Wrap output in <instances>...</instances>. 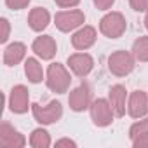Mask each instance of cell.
Returning <instances> with one entry per match:
<instances>
[{"label":"cell","instance_id":"cell-11","mask_svg":"<svg viewBox=\"0 0 148 148\" xmlns=\"http://www.w3.org/2000/svg\"><path fill=\"white\" fill-rule=\"evenodd\" d=\"M94 42H96V30H94L92 26H84V28H80L75 35L71 37L73 47L79 49V51L89 49Z\"/></svg>","mask_w":148,"mask_h":148},{"label":"cell","instance_id":"cell-21","mask_svg":"<svg viewBox=\"0 0 148 148\" xmlns=\"http://www.w3.org/2000/svg\"><path fill=\"white\" fill-rule=\"evenodd\" d=\"M5 4L14 9V11H19V9H25L28 4H30V0H5Z\"/></svg>","mask_w":148,"mask_h":148},{"label":"cell","instance_id":"cell-22","mask_svg":"<svg viewBox=\"0 0 148 148\" xmlns=\"http://www.w3.org/2000/svg\"><path fill=\"white\" fill-rule=\"evenodd\" d=\"M129 2H131V7L138 12L148 11V0H129Z\"/></svg>","mask_w":148,"mask_h":148},{"label":"cell","instance_id":"cell-3","mask_svg":"<svg viewBox=\"0 0 148 148\" xmlns=\"http://www.w3.org/2000/svg\"><path fill=\"white\" fill-rule=\"evenodd\" d=\"M108 68H110V71L113 73V75L124 77V75H127V73L132 71V68H134V59H132V56H131L129 52H125V51H117V52H113V54L108 58Z\"/></svg>","mask_w":148,"mask_h":148},{"label":"cell","instance_id":"cell-2","mask_svg":"<svg viewBox=\"0 0 148 148\" xmlns=\"http://www.w3.org/2000/svg\"><path fill=\"white\" fill-rule=\"evenodd\" d=\"M99 30L108 38H119L125 32V19L120 12H110L101 19Z\"/></svg>","mask_w":148,"mask_h":148},{"label":"cell","instance_id":"cell-8","mask_svg":"<svg viewBox=\"0 0 148 148\" xmlns=\"http://www.w3.org/2000/svg\"><path fill=\"white\" fill-rule=\"evenodd\" d=\"M54 19H56V26L61 32H71L84 23L86 16L82 11H68V12H58Z\"/></svg>","mask_w":148,"mask_h":148},{"label":"cell","instance_id":"cell-14","mask_svg":"<svg viewBox=\"0 0 148 148\" xmlns=\"http://www.w3.org/2000/svg\"><path fill=\"white\" fill-rule=\"evenodd\" d=\"M146 112H148L146 94H145L143 91H136V92H132L131 101H129V113H131V117L139 119V117H143Z\"/></svg>","mask_w":148,"mask_h":148},{"label":"cell","instance_id":"cell-17","mask_svg":"<svg viewBox=\"0 0 148 148\" xmlns=\"http://www.w3.org/2000/svg\"><path fill=\"white\" fill-rule=\"evenodd\" d=\"M25 73H26V77L30 79V82H33V84L42 82L44 73H42V66L38 64L37 59H33V58L26 59V63H25Z\"/></svg>","mask_w":148,"mask_h":148},{"label":"cell","instance_id":"cell-25","mask_svg":"<svg viewBox=\"0 0 148 148\" xmlns=\"http://www.w3.org/2000/svg\"><path fill=\"white\" fill-rule=\"evenodd\" d=\"M113 2L115 0H94V5L98 9H101V11H106V9H110L113 5Z\"/></svg>","mask_w":148,"mask_h":148},{"label":"cell","instance_id":"cell-7","mask_svg":"<svg viewBox=\"0 0 148 148\" xmlns=\"http://www.w3.org/2000/svg\"><path fill=\"white\" fill-rule=\"evenodd\" d=\"M25 143L26 141L23 134H19L7 122H2V125H0V146L2 148H23Z\"/></svg>","mask_w":148,"mask_h":148},{"label":"cell","instance_id":"cell-18","mask_svg":"<svg viewBox=\"0 0 148 148\" xmlns=\"http://www.w3.org/2000/svg\"><path fill=\"white\" fill-rule=\"evenodd\" d=\"M30 143L33 148H47L51 145V138L47 134V131L44 129H35L32 132V138H30Z\"/></svg>","mask_w":148,"mask_h":148},{"label":"cell","instance_id":"cell-13","mask_svg":"<svg viewBox=\"0 0 148 148\" xmlns=\"http://www.w3.org/2000/svg\"><path fill=\"white\" fill-rule=\"evenodd\" d=\"M110 105L117 117H122L125 113V87L124 86H113L110 89Z\"/></svg>","mask_w":148,"mask_h":148},{"label":"cell","instance_id":"cell-24","mask_svg":"<svg viewBox=\"0 0 148 148\" xmlns=\"http://www.w3.org/2000/svg\"><path fill=\"white\" fill-rule=\"evenodd\" d=\"M0 25H2V35H0V42H5L9 38V21L7 19H2L0 21Z\"/></svg>","mask_w":148,"mask_h":148},{"label":"cell","instance_id":"cell-4","mask_svg":"<svg viewBox=\"0 0 148 148\" xmlns=\"http://www.w3.org/2000/svg\"><path fill=\"white\" fill-rule=\"evenodd\" d=\"M32 112L37 122L40 124H52L56 120H59V117L63 115V106L59 101H51L47 106H40V105H32Z\"/></svg>","mask_w":148,"mask_h":148},{"label":"cell","instance_id":"cell-28","mask_svg":"<svg viewBox=\"0 0 148 148\" xmlns=\"http://www.w3.org/2000/svg\"><path fill=\"white\" fill-rule=\"evenodd\" d=\"M145 26H146V30H148V12H146V18H145Z\"/></svg>","mask_w":148,"mask_h":148},{"label":"cell","instance_id":"cell-26","mask_svg":"<svg viewBox=\"0 0 148 148\" xmlns=\"http://www.w3.org/2000/svg\"><path fill=\"white\" fill-rule=\"evenodd\" d=\"M80 2V0H56V4L59 7H73V5H77Z\"/></svg>","mask_w":148,"mask_h":148},{"label":"cell","instance_id":"cell-19","mask_svg":"<svg viewBox=\"0 0 148 148\" xmlns=\"http://www.w3.org/2000/svg\"><path fill=\"white\" fill-rule=\"evenodd\" d=\"M132 54L139 61H148V37H139L132 45Z\"/></svg>","mask_w":148,"mask_h":148},{"label":"cell","instance_id":"cell-10","mask_svg":"<svg viewBox=\"0 0 148 148\" xmlns=\"http://www.w3.org/2000/svg\"><path fill=\"white\" fill-rule=\"evenodd\" d=\"M28 101H30V94L25 86H16L11 91V110L14 113L28 112Z\"/></svg>","mask_w":148,"mask_h":148},{"label":"cell","instance_id":"cell-23","mask_svg":"<svg viewBox=\"0 0 148 148\" xmlns=\"http://www.w3.org/2000/svg\"><path fill=\"white\" fill-rule=\"evenodd\" d=\"M132 141H134V146H136V148H148V132H146V134H141V136H138V138H134Z\"/></svg>","mask_w":148,"mask_h":148},{"label":"cell","instance_id":"cell-1","mask_svg":"<svg viewBox=\"0 0 148 148\" xmlns=\"http://www.w3.org/2000/svg\"><path fill=\"white\" fill-rule=\"evenodd\" d=\"M70 82H71L70 73L64 70L63 64L54 63V64L49 66V70H47V86H49L51 91H54L58 94H63L70 87Z\"/></svg>","mask_w":148,"mask_h":148},{"label":"cell","instance_id":"cell-16","mask_svg":"<svg viewBox=\"0 0 148 148\" xmlns=\"http://www.w3.org/2000/svg\"><path fill=\"white\" fill-rule=\"evenodd\" d=\"M25 52H26L25 44L14 42V44H11V45L5 49V52H4V63H5L7 66H16V64L25 58Z\"/></svg>","mask_w":148,"mask_h":148},{"label":"cell","instance_id":"cell-15","mask_svg":"<svg viewBox=\"0 0 148 148\" xmlns=\"http://www.w3.org/2000/svg\"><path fill=\"white\" fill-rule=\"evenodd\" d=\"M49 19H51V16H49V12H47L45 9H42V7H35V9L30 12L28 23H30V28H32V30H35V32H42V30L47 28Z\"/></svg>","mask_w":148,"mask_h":148},{"label":"cell","instance_id":"cell-12","mask_svg":"<svg viewBox=\"0 0 148 148\" xmlns=\"http://www.w3.org/2000/svg\"><path fill=\"white\" fill-rule=\"evenodd\" d=\"M33 51L42 59H51V58H54V54L58 51V45H56V42H54L52 37L44 35V37H38L33 42Z\"/></svg>","mask_w":148,"mask_h":148},{"label":"cell","instance_id":"cell-6","mask_svg":"<svg viewBox=\"0 0 148 148\" xmlns=\"http://www.w3.org/2000/svg\"><path fill=\"white\" fill-rule=\"evenodd\" d=\"M70 108L75 112H84L91 105V87L87 84H80L77 89H73L68 98Z\"/></svg>","mask_w":148,"mask_h":148},{"label":"cell","instance_id":"cell-20","mask_svg":"<svg viewBox=\"0 0 148 148\" xmlns=\"http://www.w3.org/2000/svg\"><path fill=\"white\" fill-rule=\"evenodd\" d=\"M146 132H148V119L136 122V124L131 127V131H129V134H131L132 139L138 138V136H141V134H146Z\"/></svg>","mask_w":148,"mask_h":148},{"label":"cell","instance_id":"cell-5","mask_svg":"<svg viewBox=\"0 0 148 148\" xmlns=\"http://www.w3.org/2000/svg\"><path fill=\"white\" fill-rule=\"evenodd\" d=\"M91 117H92L94 124L99 125V127L110 125L112 124V119H113L112 105H108L106 99H96L92 103V106H91Z\"/></svg>","mask_w":148,"mask_h":148},{"label":"cell","instance_id":"cell-27","mask_svg":"<svg viewBox=\"0 0 148 148\" xmlns=\"http://www.w3.org/2000/svg\"><path fill=\"white\" fill-rule=\"evenodd\" d=\"M56 146H75V143L70 141V139H61V141L56 143Z\"/></svg>","mask_w":148,"mask_h":148},{"label":"cell","instance_id":"cell-9","mask_svg":"<svg viewBox=\"0 0 148 148\" xmlns=\"http://www.w3.org/2000/svg\"><path fill=\"white\" fill-rule=\"evenodd\" d=\"M68 64L70 68L73 70V73L79 77H86L87 73L92 70L94 66V61L89 54H73L68 58Z\"/></svg>","mask_w":148,"mask_h":148}]
</instances>
